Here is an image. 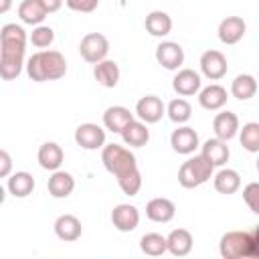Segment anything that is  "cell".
<instances>
[{
    "instance_id": "obj_5",
    "label": "cell",
    "mask_w": 259,
    "mask_h": 259,
    "mask_svg": "<svg viewBox=\"0 0 259 259\" xmlns=\"http://www.w3.org/2000/svg\"><path fill=\"white\" fill-rule=\"evenodd\" d=\"M79 53L87 63L97 65L109 53V40L101 32H87L79 42Z\"/></svg>"
},
{
    "instance_id": "obj_33",
    "label": "cell",
    "mask_w": 259,
    "mask_h": 259,
    "mask_svg": "<svg viewBox=\"0 0 259 259\" xmlns=\"http://www.w3.org/2000/svg\"><path fill=\"white\" fill-rule=\"evenodd\" d=\"M239 142L241 146L251 152V154H259V123L257 121H249L239 130Z\"/></svg>"
},
{
    "instance_id": "obj_21",
    "label": "cell",
    "mask_w": 259,
    "mask_h": 259,
    "mask_svg": "<svg viewBox=\"0 0 259 259\" xmlns=\"http://www.w3.org/2000/svg\"><path fill=\"white\" fill-rule=\"evenodd\" d=\"M83 233V227H81V221L75 217V214H61L57 221H55V235L61 239V241H77Z\"/></svg>"
},
{
    "instance_id": "obj_8",
    "label": "cell",
    "mask_w": 259,
    "mask_h": 259,
    "mask_svg": "<svg viewBox=\"0 0 259 259\" xmlns=\"http://www.w3.org/2000/svg\"><path fill=\"white\" fill-rule=\"evenodd\" d=\"M156 61L164 69L176 71L184 63V49L174 40H164V42H160L156 47Z\"/></svg>"
},
{
    "instance_id": "obj_24",
    "label": "cell",
    "mask_w": 259,
    "mask_h": 259,
    "mask_svg": "<svg viewBox=\"0 0 259 259\" xmlns=\"http://www.w3.org/2000/svg\"><path fill=\"white\" fill-rule=\"evenodd\" d=\"M214 190L221 194H235L241 188V176L233 168H221L212 178Z\"/></svg>"
},
{
    "instance_id": "obj_27",
    "label": "cell",
    "mask_w": 259,
    "mask_h": 259,
    "mask_svg": "<svg viewBox=\"0 0 259 259\" xmlns=\"http://www.w3.org/2000/svg\"><path fill=\"white\" fill-rule=\"evenodd\" d=\"M168 251L174 255V257H184L192 251V235L190 231L186 229H174L168 237Z\"/></svg>"
},
{
    "instance_id": "obj_1",
    "label": "cell",
    "mask_w": 259,
    "mask_h": 259,
    "mask_svg": "<svg viewBox=\"0 0 259 259\" xmlns=\"http://www.w3.org/2000/svg\"><path fill=\"white\" fill-rule=\"evenodd\" d=\"M26 73L32 81H57L67 73V61L59 51H38L28 57Z\"/></svg>"
},
{
    "instance_id": "obj_18",
    "label": "cell",
    "mask_w": 259,
    "mask_h": 259,
    "mask_svg": "<svg viewBox=\"0 0 259 259\" xmlns=\"http://www.w3.org/2000/svg\"><path fill=\"white\" fill-rule=\"evenodd\" d=\"M229 95H227V89L219 83H212V85H206L204 89H200L198 93V103L208 109V111H217L221 107H225Z\"/></svg>"
},
{
    "instance_id": "obj_6",
    "label": "cell",
    "mask_w": 259,
    "mask_h": 259,
    "mask_svg": "<svg viewBox=\"0 0 259 259\" xmlns=\"http://www.w3.org/2000/svg\"><path fill=\"white\" fill-rule=\"evenodd\" d=\"M227 69H229L227 57L221 51L210 49V51H204L202 53V57H200V71H202V75L206 79L219 81V79H223L227 75Z\"/></svg>"
},
{
    "instance_id": "obj_2",
    "label": "cell",
    "mask_w": 259,
    "mask_h": 259,
    "mask_svg": "<svg viewBox=\"0 0 259 259\" xmlns=\"http://www.w3.org/2000/svg\"><path fill=\"white\" fill-rule=\"evenodd\" d=\"M101 162H103L105 170L111 172L117 180H123L125 176L140 172L136 156L119 144H105L101 148Z\"/></svg>"
},
{
    "instance_id": "obj_7",
    "label": "cell",
    "mask_w": 259,
    "mask_h": 259,
    "mask_svg": "<svg viewBox=\"0 0 259 259\" xmlns=\"http://www.w3.org/2000/svg\"><path fill=\"white\" fill-rule=\"evenodd\" d=\"M75 142L83 150H99L105 146V130L97 123H81L75 130Z\"/></svg>"
},
{
    "instance_id": "obj_15",
    "label": "cell",
    "mask_w": 259,
    "mask_h": 259,
    "mask_svg": "<svg viewBox=\"0 0 259 259\" xmlns=\"http://www.w3.org/2000/svg\"><path fill=\"white\" fill-rule=\"evenodd\" d=\"M212 130H214V136L217 138H221L225 142L233 140L239 134V130H241L239 127L237 113H233V111H221V113H217L214 119H212Z\"/></svg>"
},
{
    "instance_id": "obj_41",
    "label": "cell",
    "mask_w": 259,
    "mask_h": 259,
    "mask_svg": "<svg viewBox=\"0 0 259 259\" xmlns=\"http://www.w3.org/2000/svg\"><path fill=\"white\" fill-rule=\"evenodd\" d=\"M255 241H257V257H259V225H257V229H255Z\"/></svg>"
},
{
    "instance_id": "obj_34",
    "label": "cell",
    "mask_w": 259,
    "mask_h": 259,
    "mask_svg": "<svg viewBox=\"0 0 259 259\" xmlns=\"http://www.w3.org/2000/svg\"><path fill=\"white\" fill-rule=\"evenodd\" d=\"M166 113H168V117H170L174 123H186V121L190 119V115H192V107H190V103H188L186 99L176 97V99H172V101L168 103Z\"/></svg>"
},
{
    "instance_id": "obj_29",
    "label": "cell",
    "mask_w": 259,
    "mask_h": 259,
    "mask_svg": "<svg viewBox=\"0 0 259 259\" xmlns=\"http://www.w3.org/2000/svg\"><path fill=\"white\" fill-rule=\"evenodd\" d=\"M144 26L152 36H166L172 30V18L164 10H152L146 16Z\"/></svg>"
},
{
    "instance_id": "obj_10",
    "label": "cell",
    "mask_w": 259,
    "mask_h": 259,
    "mask_svg": "<svg viewBox=\"0 0 259 259\" xmlns=\"http://www.w3.org/2000/svg\"><path fill=\"white\" fill-rule=\"evenodd\" d=\"M170 146H172V150L176 154H182V156L194 154V150L198 148V134L190 125H180V127H176L172 132Z\"/></svg>"
},
{
    "instance_id": "obj_19",
    "label": "cell",
    "mask_w": 259,
    "mask_h": 259,
    "mask_svg": "<svg viewBox=\"0 0 259 259\" xmlns=\"http://www.w3.org/2000/svg\"><path fill=\"white\" fill-rule=\"evenodd\" d=\"M176 214V206L170 198H152L146 204V217L154 223H170Z\"/></svg>"
},
{
    "instance_id": "obj_17",
    "label": "cell",
    "mask_w": 259,
    "mask_h": 259,
    "mask_svg": "<svg viewBox=\"0 0 259 259\" xmlns=\"http://www.w3.org/2000/svg\"><path fill=\"white\" fill-rule=\"evenodd\" d=\"M26 30L20 24L8 22L0 28V49H20L26 51Z\"/></svg>"
},
{
    "instance_id": "obj_31",
    "label": "cell",
    "mask_w": 259,
    "mask_h": 259,
    "mask_svg": "<svg viewBox=\"0 0 259 259\" xmlns=\"http://www.w3.org/2000/svg\"><path fill=\"white\" fill-rule=\"evenodd\" d=\"M140 249L150 257L164 255L168 251V239L164 235H160V233H146L140 239Z\"/></svg>"
},
{
    "instance_id": "obj_40",
    "label": "cell",
    "mask_w": 259,
    "mask_h": 259,
    "mask_svg": "<svg viewBox=\"0 0 259 259\" xmlns=\"http://www.w3.org/2000/svg\"><path fill=\"white\" fill-rule=\"evenodd\" d=\"M10 4H12V0H2V4H0V14H6L8 8H10Z\"/></svg>"
},
{
    "instance_id": "obj_22",
    "label": "cell",
    "mask_w": 259,
    "mask_h": 259,
    "mask_svg": "<svg viewBox=\"0 0 259 259\" xmlns=\"http://www.w3.org/2000/svg\"><path fill=\"white\" fill-rule=\"evenodd\" d=\"M36 158H38L40 168L55 172V170H59V168H61L65 154H63V148H61L59 144H55V142H45V144L38 148Z\"/></svg>"
},
{
    "instance_id": "obj_16",
    "label": "cell",
    "mask_w": 259,
    "mask_h": 259,
    "mask_svg": "<svg viewBox=\"0 0 259 259\" xmlns=\"http://www.w3.org/2000/svg\"><path fill=\"white\" fill-rule=\"evenodd\" d=\"M200 154H202L214 168H217V166H225V164L229 162V156H231L227 142L221 140V138H217V136H214V138H208V140L202 144Z\"/></svg>"
},
{
    "instance_id": "obj_36",
    "label": "cell",
    "mask_w": 259,
    "mask_h": 259,
    "mask_svg": "<svg viewBox=\"0 0 259 259\" xmlns=\"http://www.w3.org/2000/svg\"><path fill=\"white\" fill-rule=\"evenodd\" d=\"M243 200L255 214H259V182H249L243 188Z\"/></svg>"
},
{
    "instance_id": "obj_12",
    "label": "cell",
    "mask_w": 259,
    "mask_h": 259,
    "mask_svg": "<svg viewBox=\"0 0 259 259\" xmlns=\"http://www.w3.org/2000/svg\"><path fill=\"white\" fill-rule=\"evenodd\" d=\"M245 30H247V24L241 16H227L221 20L219 24V38L221 42L225 45H237L243 36H245Z\"/></svg>"
},
{
    "instance_id": "obj_20",
    "label": "cell",
    "mask_w": 259,
    "mask_h": 259,
    "mask_svg": "<svg viewBox=\"0 0 259 259\" xmlns=\"http://www.w3.org/2000/svg\"><path fill=\"white\" fill-rule=\"evenodd\" d=\"M49 194L55 198H67L75 190V178L65 170H55L47 182Z\"/></svg>"
},
{
    "instance_id": "obj_30",
    "label": "cell",
    "mask_w": 259,
    "mask_h": 259,
    "mask_svg": "<svg viewBox=\"0 0 259 259\" xmlns=\"http://www.w3.org/2000/svg\"><path fill=\"white\" fill-rule=\"evenodd\" d=\"M257 93V79L249 73L237 75L231 83V95L237 97L239 101H247Z\"/></svg>"
},
{
    "instance_id": "obj_11",
    "label": "cell",
    "mask_w": 259,
    "mask_h": 259,
    "mask_svg": "<svg viewBox=\"0 0 259 259\" xmlns=\"http://www.w3.org/2000/svg\"><path fill=\"white\" fill-rule=\"evenodd\" d=\"M111 223L117 231L130 233L140 225V210L134 204H117L111 210Z\"/></svg>"
},
{
    "instance_id": "obj_42",
    "label": "cell",
    "mask_w": 259,
    "mask_h": 259,
    "mask_svg": "<svg viewBox=\"0 0 259 259\" xmlns=\"http://www.w3.org/2000/svg\"><path fill=\"white\" fill-rule=\"evenodd\" d=\"M257 172H259V158H257Z\"/></svg>"
},
{
    "instance_id": "obj_23",
    "label": "cell",
    "mask_w": 259,
    "mask_h": 259,
    "mask_svg": "<svg viewBox=\"0 0 259 259\" xmlns=\"http://www.w3.org/2000/svg\"><path fill=\"white\" fill-rule=\"evenodd\" d=\"M93 77H95V81H97L99 85L111 89V87H115L117 81H119V65H117L115 61H111V59H103V61H99V63L95 65Z\"/></svg>"
},
{
    "instance_id": "obj_39",
    "label": "cell",
    "mask_w": 259,
    "mask_h": 259,
    "mask_svg": "<svg viewBox=\"0 0 259 259\" xmlns=\"http://www.w3.org/2000/svg\"><path fill=\"white\" fill-rule=\"evenodd\" d=\"M65 0H40V4L45 6V10L51 14V12H57L61 6H63Z\"/></svg>"
},
{
    "instance_id": "obj_3",
    "label": "cell",
    "mask_w": 259,
    "mask_h": 259,
    "mask_svg": "<svg viewBox=\"0 0 259 259\" xmlns=\"http://www.w3.org/2000/svg\"><path fill=\"white\" fill-rule=\"evenodd\" d=\"M219 253L223 259H243L257 257V241L253 233L247 231H229L221 237Z\"/></svg>"
},
{
    "instance_id": "obj_28",
    "label": "cell",
    "mask_w": 259,
    "mask_h": 259,
    "mask_svg": "<svg viewBox=\"0 0 259 259\" xmlns=\"http://www.w3.org/2000/svg\"><path fill=\"white\" fill-rule=\"evenodd\" d=\"M47 10L45 6L40 4V0H22L20 6H18V18L24 22V24H32V26H38L45 18H47Z\"/></svg>"
},
{
    "instance_id": "obj_25",
    "label": "cell",
    "mask_w": 259,
    "mask_h": 259,
    "mask_svg": "<svg viewBox=\"0 0 259 259\" xmlns=\"http://www.w3.org/2000/svg\"><path fill=\"white\" fill-rule=\"evenodd\" d=\"M121 138H123L125 146H130V148H142L150 140V130L146 127V121H142V119L136 121L134 119L132 123L125 125V130L121 132Z\"/></svg>"
},
{
    "instance_id": "obj_35",
    "label": "cell",
    "mask_w": 259,
    "mask_h": 259,
    "mask_svg": "<svg viewBox=\"0 0 259 259\" xmlns=\"http://www.w3.org/2000/svg\"><path fill=\"white\" fill-rule=\"evenodd\" d=\"M28 40H30L32 47H36V49H47V47H51L53 40H55V30H53L51 26H47V24H38V26L32 28Z\"/></svg>"
},
{
    "instance_id": "obj_14",
    "label": "cell",
    "mask_w": 259,
    "mask_h": 259,
    "mask_svg": "<svg viewBox=\"0 0 259 259\" xmlns=\"http://www.w3.org/2000/svg\"><path fill=\"white\" fill-rule=\"evenodd\" d=\"M132 121H134V113L123 105H111L103 113V125H105V130H109L113 134H121L125 130V125Z\"/></svg>"
},
{
    "instance_id": "obj_38",
    "label": "cell",
    "mask_w": 259,
    "mask_h": 259,
    "mask_svg": "<svg viewBox=\"0 0 259 259\" xmlns=\"http://www.w3.org/2000/svg\"><path fill=\"white\" fill-rule=\"evenodd\" d=\"M12 170V158L6 150H0V178H8Z\"/></svg>"
},
{
    "instance_id": "obj_26",
    "label": "cell",
    "mask_w": 259,
    "mask_h": 259,
    "mask_svg": "<svg viewBox=\"0 0 259 259\" xmlns=\"http://www.w3.org/2000/svg\"><path fill=\"white\" fill-rule=\"evenodd\" d=\"M6 188L14 198H24L34 190V178L28 172H14L8 176Z\"/></svg>"
},
{
    "instance_id": "obj_4",
    "label": "cell",
    "mask_w": 259,
    "mask_h": 259,
    "mask_svg": "<svg viewBox=\"0 0 259 259\" xmlns=\"http://www.w3.org/2000/svg\"><path fill=\"white\" fill-rule=\"evenodd\" d=\"M214 166L202 156L196 154L192 158H188L186 162H182L180 170H178V182L182 188H196L200 184H204L206 180H210Z\"/></svg>"
},
{
    "instance_id": "obj_32",
    "label": "cell",
    "mask_w": 259,
    "mask_h": 259,
    "mask_svg": "<svg viewBox=\"0 0 259 259\" xmlns=\"http://www.w3.org/2000/svg\"><path fill=\"white\" fill-rule=\"evenodd\" d=\"M24 65V55H0V75L4 81L16 79L22 73Z\"/></svg>"
},
{
    "instance_id": "obj_9",
    "label": "cell",
    "mask_w": 259,
    "mask_h": 259,
    "mask_svg": "<svg viewBox=\"0 0 259 259\" xmlns=\"http://www.w3.org/2000/svg\"><path fill=\"white\" fill-rule=\"evenodd\" d=\"M166 113V105L158 95H144L136 103V115L146 123H156Z\"/></svg>"
},
{
    "instance_id": "obj_13",
    "label": "cell",
    "mask_w": 259,
    "mask_h": 259,
    "mask_svg": "<svg viewBox=\"0 0 259 259\" xmlns=\"http://www.w3.org/2000/svg\"><path fill=\"white\" fill-rule=\"evenodd\" d=\"M200 85H202L200 75H198L194 69H180V71L174 75V79H172L174 91H176L178 95H182V97H190V95L198 93V91H200Z\"/></svg>"
},
{
    "instance_id": "obj_37",
    "label": "cell",
    "mask_w": 259,
    "mask_h": 259,
    "mask_svg": "<svg viewBox=\"0 0 259 259\" xmlns=\"http://www.w3.org/2000/svg\"><path fill=\"white\" fill-rule=\"evenodd\" d=\"M65 4L75 12H93L99 6V0H65Z\"/></svg>"
}]
</instances>
